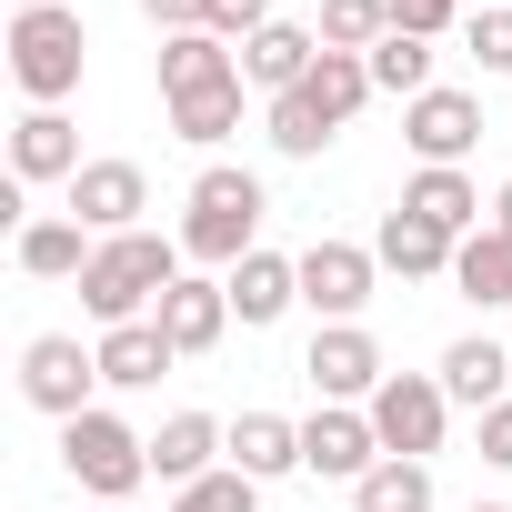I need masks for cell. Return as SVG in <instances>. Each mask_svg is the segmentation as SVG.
I'll use <instances>...</instances> for the list:
<instances>
[{
	"instance_id": "cell-1",
	"label": "cell",
	"mask_w": 512,
	"mask_h": 512,
	"mask_svg": "<svg viewBox=\"0 0 512 512\" xmlns=\"http://www.w3.org/2000/svg\"><path fill=\"white\" fill-rule=\"evenodd\" d=\"M171 282H181V241H161V231H121V241L91 251V272H81V312H91L101 332H121V322H151Z\"/></svg>"
},
{
	"instance_id": "cell-2",
	"label": "cell",
	"mask_w": 512,
	"mask_h": 512,
	"mask_svg": "<svg viewBox=\"0 0 512 512\" xmlns=\"http://www.w3.org/2000/svg\"><path fill=\"white\" fill-rule=\"evenodd\" d=\"M81 61H91V31L71 0H41V11H11V81L31 91V111H61L81 91Z\"/></svg>"
},
{
	"instance_id": "cell-3",
	"label": "cell",
	"mask_w": 512,
	"mask_h": 512,
	"mask_svg": "<svg viewBox=\"0 0 512 512\" xmlns=\"http://www.w3.org/2000/svg\"><path fill=\"white\" fill-rule=\"evenodd\" d=\"M251 231H262V181L211 161L181 211V262H251Z\"/></svg>"
},
{
	"instance_id": "cell-4",
	"label": "cell",
	"mask_w": 512,
	"mask_h": 512,
	"mask_svg": "<svg viewBox=\"0 0 512 512\" xmlns=\"http://www.w3.org/2000/svg\"><path fill=\"white\" fill-rule=\"evenodd\" d=\"M61 472L91 492V502H131L141 482H151V442L121 422V412H81V422H61Z\"/></svg>"
},
{
	"instance_id": "cell-5",
	"label": "cell",
	"mask_w": 512,
	"mask_h": 512,
	"mask_svg": "<svg viewBox=\"0 0 512 512\" xmlns=\"http://www.w3.org/2000/svg\"><path fill=\"white\" fill-rule=\"evenodd\" d=\"M362 412H372V432H382L392 462H432L442 452V422H452V392H442V372H392Z\"/></svg>"
},
{
	"instance_id": "cell-6",
	"label": "cell",
	"mask_w": 512,
	"mask_h": 512,
	"mask_svg": "<svg viewBox=\"0 0 512 512\" xmlns=\"http://www.w3.org/2000/svg\"><path fill=\"white\" fill-rule=\"evenodd\" d=\"M91 382H101V352H81L71 332H41V342L21 352V392H31V412H51V422H81V412H91Z\"/></svg>"
},
{
	"instance_id": "cell-7",
	"label": "cell",
	"mask_w": 512,
	"mask_h": 512,
	"mask_svg": "<svg viewBox=\"0 0 512 512\" xmlns=\"http://www.w3.org/2000/svg\"><path fill=\"white\" fill-rule=\"evenodd\" d=\"M141 211H151V171H141V161H81V181H71V221H81L91 241L141 231Z\"/></svg>"
},
{
	"instance_id": "cell-8",
	"label": "cell",
	"mask_w": 512,
	"mask_h": 512,
	"mask_svg": "<svg viewBox=\"0 0 512 512\" xmlns=\"http://www.w3.org/2000/svg\"><path fill=\"white\" fill-rule=\"evenodd\" d=\"M302 372H312L322 402H372V392L392 382V372H382V342H372L362 322H322L312 352H302Z\"/></svg>"
},
{
	"instance_id": "cell-9",
	"label": "cell",
	"mask_w": 512,
	"mask_h": 512,
	"mask_svg": "<svg viewBox=\"0 0 512 512\" xmlns=\"http://www.w3.org/2000/svg\"><path fill=\"white\" fill-rule=\"evenodd\" d=\"M402 141L422 151V171H462V151L482 141V101L472 91H422V101H402Z\"/></svg>"
},
{
	"instance_id": "cell-10",
	"label": "cell",
	"mask_w": 512,
	"mask_h": 512,
	"mask_svg": "<svg viewBox=\"0 0 512 512\" xmlns=\"http://www.w3.org/2000/svg\"><path fill=\"white\" fill-rule=\"evenodd\" d=\"M372 462H392V452H382V432H372V412L322 402V412L302 422V472H322V482H362Z\"/></svg>"
},
{
	"instance_id": "cell-11",
	"label": "cell",
	"mask_w": 512,
	"mask_h": 512,
	"mask_svg": "<svg viewBox=\"0 0 512 512\" xmlns=\"http://www.w3.org/2000/svg\"><path fill=\"white\" fill-rule=\"evenodd\" d=\"M372 251L362 241H312L302 251V302L322 312V322H362V302H372Z\"/></svg>"
},
{
	"instance_id": "cell-12",
	"label": "cell",
	"mask_w": 512,
	"mask_h": 512,
	"mask_svg": "<svg viewBox=\"0 0 512 512\" xmlns=\"http://www.w3.org/2000/svg\"><path fill=\"white\" fill-rule=\"evenodd\" d=\"M312 61H322V31H302V21H262V31L241 41V81H251V91H272V101L302 91Z\"/></svg>"
},
{
	"instance_id": "cell-13",
	"label": "cell",
	"mask_w": 512,
	"mask_h": 512,
	"mask_svg": "<svg viewBox=\"0 0 512 512\" xmlns=\"http://www.w3.org/2000/svg\"><path fill=\"white\" fill-rule=\"evenodd\" d=\"M161 332H171V352L191 362V352H211L221 332H231V282H201V272H181L171 292H161V312H151Z\"/></svg>"
},
{
	"instance_id": "cell-14",
	"label": "cell",
	"mask_w": 512,
	"mask_h": 512,
	"mask_svg": "<svg viewBox=\"0 0 512 512\" xmlns=\"http://www.w3.org/2000/svg\"><path fill=\"white\" fill-rule=\"evenodd\" d=\"M221 452H231V432H221L211 412H171V422L151 432V482H171V492H191L201 472H221Z\"/></svg>"
},
{
	"instance_id": "cell-15",
	"label": "cell",
	"mask_w": 512,
	"mask_h": 512,
	"mask_svg": "<svg viewBox=\"0 0 512 512\" xmlns=\"http://www.w3.org/2000/svg\"><path fill=\"white\" fill-rule=\"evenodd\" d=\"M11 181H81V131H71V111H21V131H11Z\"/></svg>"
},
{
	"instance_id": "cell-16",
	"label": "cell",
	"mask_w": 512,
	"mask_h": 512,
	"mask_svg": "<svg viewBox=\"0 0 512 512\" xmlns=\"http://www.w3.org/2000/svg\"><path fill=\"white\" fill-rule=\"evenodd\" d=\"M442 392H452V402H472V412L512 402V342H492V332H462V342L442 352Z\"/></svg>"
},
{
	"instance_id": "cell-17",
	"label": "cell",
	"mask_w": 512,
	"mask_h": 512,
	"mask_svg": "<svg viewBox=\"0 0 512 512\" xmlns=\"http://www.w3.org/2000/svg\"><path fill=\"white\" fill-rule=\"evenodd\" d=\"M292 302H302V262H282V251H251V262H231V312H241V332L282 322Z\"/></svg>"
},
{
	"instance_id": "cell-18",
	"label": "cell",
	"mask_w": 512,
	"mask_h": 512,
	"mask_svg": "<svg viewBox=\"0 0 512 512\" xmlns=\"http://www.w3.org/2000/svg\"><path fill=\"white\" fill-rule=\"evenodd\" d=\"M221 81H241L221 31H171L161 41V101H191V91H221Z\"/></svg>"
},
{
	"instance_id": "cell-19",
	"label": "cell",
	"mask_w": 512,
	"mask_h": 512,
	"mask_svg": "<svg viewBox=\"0 0 512 512\" xmlns=\"http://www.w3.org/2000/svg\"><path fill=\"white\" fill-rule=\"evenodd\" d=\"M452 251H462L452 231H432V221H412V211L392 201V211H382V241H372V262L402 272V282H432V272H452Z\"/></svg>"
},
{
	"instance_id": "cell-20",
	"label": "cell",
	"mask_w": 512,
	"mask_h": 512,
	"mask_svg": "<svg viewBox=\"0 0 512 512\" xmlns=\"http://www.w3.org/2000/svg\"><path fill=\"white\" fill-rule=\"evenodd\" d=\"M171 362H181V352H171L161 322H121V332H101V382H111V392H151Z\"/></svg>"
},
{
	"instance_id": "cell-21",
	"label": "cell",
	"mask_w": 512,
	"mask_h": 512,
	"mask_svg": "<svg viewBox=\"0 0 512 512\" xmlns=\"http://www.w3.org/2000/svg\"><path fill=\"white\" fill-rule=\"evenodd\" d=\"M11 251H21V272H31V282H81L101 241L61 211V221H21V241H11Z\"/></svg>"
},
{
	"instance_id": "cell-22",
	"label": "cell",
	"mask_w": 512,
	"mask_h": 512,
	"mask_svg": "<svg viewBox=\"0 0 512 512\" xmlns=\"http://www.w3.org/2000/svg\"><path fill=\"white\" fill-rule=\"evenodd\" d=\"M231 472H251V482L302 472V422H282V412H241V422H231Z\"/></svg>"
},
{
	"instance_id": "cell-23",
	"label": "cell",
	"mask_w": 512,
	"mask_h": 512,
	"mask_svg": "<svg viewBox=\"0 0 512 512\" xmlns=\"http://www.w3.org/2000/svg\"><path fill=\"white\" fill-rule=\"evenodd\" d=\"M452 292H462L472 312H502V302H512V231L482 221V231L452 251Z\"/></svg>"
},
{
	"instance_id": "cell-24",
	"label": "cell",
	"mask_w": 512,
	"mask_h": 512,
	"mask_svg": "<svg viewBox=\"0 0 512 512\" xmlns=\"http://www.w3.org/2000/svg\"><path fill=\"white\" fill-rule=\"evenodd\" d=\"M402 211H412V221H432V231H452V241H472V231H482V191H472L462 171H412V181H402Z\"/></svg>"
},
{
	"instance_id": "cell-25",
	"label": "cell",
	"mask_w": 512,
	"mask_h": 512,
	"mask_svg": "<svg viewBox=\"0 0 512 512\" xmlns=\"http://www.w3.org/2000/svg\"><path fill=\"white\" fill-rule=\"evenodd\" d=\"M332 131H342V121L312 101V81L272 101V151H292V161H322V151H332Z\"/></svg>"
},
{
	"instance_id": "cell-26",
	"label": "cell",
	"mask_w": 512,
	"mask_h": 512,
	"mask_svg": "<svg viewBox=\"0 0 512 512\" xmlns=\"http://www.w3.org/2000/svg\"><path fill=\"white\" fill-rule=\"evenodd\" d=\"M352 512H432V462H372L352 482Z\"/></svg>"
},
{
	"instance_id": "cell-27",
	"label": "cell",
	"mask_w": 512,
	"mask_h": 512,
	"mask_svg": "<svg viewBox=\"0 0 512 512\" xmlns=\"http://www.w3.org/2000/svg\"><path fill=\"white\" fill-rule=\"evenodd\" d=\"M392 41V0H322V51H382Z\"/></svg>"
},
{
	"instance_id": "cell-28",
	"label": "cell",
	"mask_w": 512,
	"mask_h": 512,
	"mask_svg": "<svg viewBox=\"0 0 512 512\" xmlns=\"http://www.w3.org/2000/svg\"><path fill=\"white\" fill-rule=\"evenodd\" d=\"M171 131H181L191 151L231 141V131H241V81H221V91H191V101H171Z\"/></svg>"
},
{
	"instance_id": "cell-29",
	"label": "cell",
	"mask_w": 512,
	"mask_h": 512,
	"mask_svg": "<svg viewBox=\"0 0 512 512\" xmlns=\"http://www.w3.org/2000/svg\"><path fill=\"white\" fill-rule=\"evenodd\" d=\"M372 91H392V101H422V91H432V41L392 31V41L372 51Z\"/></svg>"
},
{
	"instance_id": "cell-30",
	"label": "cell",
	"mask_w": 512,
	"mask_h": 512,
	"mask_svg": "<svg viewBox=\"0 0 512 512\" xmlns=\"http://www.w3.org/2000/svg\"><path fill=\"white\" fill-rule=\"evenodd\" d=\"M312 101H322L332 121H352V111L372 101V61H362V51H322V61H312Z\"/></svg>"
},
{
	"instance_id": "cell-31",
	"label": "cell",
	"mask_w": 512,
	"mask_h": 512,
	"mask_svg": "<svg viewBox=\"0 0 512 512\" xmlns=\"http://www.w3.org/2000/svg\"><path fill=\"white\" fill-rule=\"evenodd\" d=\"M462 51H472L492 81H512V0H482V11L462 21Z\"/></svg>"
},
{
	"instance_id": "cell-32",
	"label": "cell",
	"mask_w": 512,
	"mask_h": 512,
	"mask_svg": "<svg viewBox=\"0 0 512 512\" xmlns=\"http://www.w3.org/2000/svg\"><path fill=\"white\" fill-rule=\"evenodd\" d=\"M171 512H262V482H251V472H201L191 492H171Z\"/></svg>"
},
{
	"instance_id": "cell-33",
	"label": "cell",
	"mask_w": 512,
	"mask_h": 512,
	"mask_svg": "<svg viewBox=\"0 0 512 512\" xmlns=\"http://www.w3.org/2000/svg\"><path fill=\"white\" fill-rule=\"evenodd\" d=\"M472 11L462 0H392V31H412V41H442V31H462Z\"/></svg>"
},
{
	"instance_id": "cell-34",
	"label": "cell",
	"mask_w": 512,
	"mask_h": 512,
	"mask_svg": "<svg viewBox=\"0 0 512 512\" xmlns=\"http://www.w3.org/2000/svg\"><path fill=\"white\" fill-rule=\"evenodd\" d=\"M262 21H272V0H201V31H221L231 51H241L251 31H262Z\"/></svg>"
},
{
	"instance_id": "cell-35",
	"label": "cell",
	"mask_w": 512,
	"mask_h": 512,
	"mask_svg": "<svg viewBox=\"0 0 512 512\" xmlns=\"http://www.w3.org/2000/svg\"><path fill=\"white\" fill-rule=\"evenodd\" d=\"M472 422H482V462L512 472V402H492V412H472Z\"/></svg>"
},
{
	"instance_id": "cell-36",
	"label": "cell",
	"mask_w": 512,
	"mask_h": 512,
	"mask_svg": "<svg viewBox=\"0 0 512 512\" xmlns=\"http://www.w3.org/2000/svg\"><path fill=\"white\" fill-rule=\"evenodd\" d=\"M141 11L161 21V41H171V31H201V0H141Z\"/></svg>"
},
{
	"instance_id": "cell-37",
	"label": "cell",
	"mask_w": 512,
	"mask_h": 512,
	"mask_svg": "<svg viewBox=\"0 0 512 512\" xmlns=\"http://www.w3.org/2000/svg\"><path fill=\"white\" fill-rule=\"evenodd\" d=\"M492 231H512V181H502V201H492Z\"/></svg>"
},
{
	"instance_id": "cell-38",
	"label": "cell",
	"mask_w": 512,
	"mask_h": 512,
	"mask_svg": "<svg viewBox=\"0 0 512 512\" xmlns=\"http://www.w3.org/2000/svg\"><path fill=\"white\" fill-rule=\"evenodd\" d=\"M472 512H512V502H472Z\"/></svg>"
},
{
	"instance_id": "cell-39",
	"label": "cell",
	"mask_w": 512,
	"mask_h": 512,
	"mask_svg": "<svg viewBox=\"0 0 512 512\" xmlns=\"http://www.w3.org/2000/svg\"><path fill=\"white\" fill-rule=\"evenodd\" d=\"M11 11H41V0H11Z\"/></svg>"
},
{
	"instance_id": "cell-40",
	"label": "cell",
	"mask_w": 512,
	"mask_h": 512,
	"mask_svg": "<svg viewBox=\"0 0 512 512\" xmlns=\"http://www.w3.org/2000/svg\"><path fill=\"white\" fill-rule=\"evenodd\" d=\"M91 512H121V502H91Z\"/></svg>"
}]
</instances>
